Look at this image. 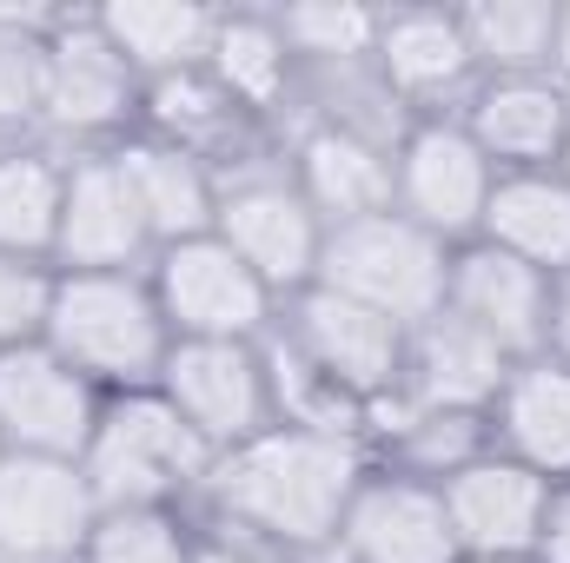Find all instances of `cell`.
Segmentation results:
<instances>
[{"mask_svg":"<svg viewBox=\"0 0 570 563\" xmlns=\"http://www.w3.org/2000/svg\"><path fill=\"white\" fill-rule=\"evenodd\" d=\"M498 563H531V557H498Z\"/></svg>","mask_w":570,"mask_h":563,"instance_id":"8d00e7d4","label":"cell"},{"mask_svg":"<svg viewBox=\"0 0 570 563\" xmlns=\"http://www.w3.org/2000/svg\"><path fill=\"white\" fill-rule=\"evenodd\" d=\"M67 159L47 140L0 146V253L53 266L60 246V206H67Z\"/></svg>","mask_w":570,"mask_h":563,"instance_id":"484cf974","label":"cell"},{"mask_svg":"<svg viewBox=\"0 0 570 563\" xmlns=\"http://www.w3.org/2000/svg\"><path fill=\"white\" fill-rule=\"evenodd\" d=\"M53 273H60V266H40V259H13V253H0V352H13V345H40V332H47V305H53Z\"/></svg>","mask_w":570,"mask_h":563,"instance_id":"4dcf8cb0","label":"cell"},{"mask_svg":"<svg viewBox=\"0 0 570 563\" xmlns=\"http://www.w3.org/2000/svg\"><path fill=\"white\" fill-rule=\"evenodd\" d=\"M504 372H511V358L491 338H478L451 312H431L405 338V392L399 398L419 405V412H471V418H484Z\"/></svg>","mask_w":570,"mask_h":563,"instance_id":"7402d4cb","label":"cell"},{"mask_svg":"<svg viewBox=\"0 0 570 563\" xmlns=\"http://www.w3.org/2000/svg\"><path fill=\"white\" fill-rule=\"evenodd\" d=\"M94 13H100L107 40L127 53V67L140 73L146 87L206 73L213 27H219L213 7H186V0H107V7H94Z\"/></svg>","mask_w":570,"mask_h":563,"instance_id":"d4e9b609","label":"cell"},{"mask_svg":"<svg viewBox=\"0 0 570 563\" xmlns=\"http://www.w3.org/2000/svg\"><path fill=\"white\" fill-rule=\"evenodd\" d=\"M372 80L405 120L458 113L464 93L478 87V60H471L458 7H385L379 47H372Z\"/></svg>","mask_w":570,"mask_h":563,"instance_id":"4fadbf2b","label":"cell"},{"mask_svg":"<svg viewBox=\"0 0 570 563\" xmlns=\"http://www.w3.org/2000/svg\"><path fill=\"white\" fill-rule=\"evenodd\" d=\"M146 80L107 40L100 13H60L47 33V93H40V140L60 152H107L140 134Z\"/></svg>","mask_w":570,"mask_h":563,"instance_id":"277c9868","label":"cell"},{"mask_svg":"<svg viewBox=\"0 0 570 563\" xmlns=\"http://www.w3.org/2000/svg\"><path fill=\"white\" fill-rule=\"evenodd\" d=\"M285 179L312 199L325 226L392 213V140L345 120H305L285 152Z\"/></svg>","mask_w":570,"mask_h":563,"instance_id":"ac0fdd59","label":"cell"},{"mask_svg":"<svg viewBox=\"0 0 570 563\" xmlns=\"http://www.w3.org/2000/svg\"><path fill=\"white\" fill-rule=\"evenodd\" d=\"M491 451L538 471L544 484H564L570 477V372L558 358H518L491 398Z\"/></svg>","mask_w":570,"mask_h":563,"instance_id":"ffe728a7","label":"cell"},{"mask_svg":"<svg viewBox=\"0 0 570 563\" xmlns=\"http://www.w3.org/2000/svg\"><path fill=\"white\" fill-rule=\"evenodd\" d=\"M451 253L458 246H438L405 213H372V219H352V226H325V253H318L312 285L412 332L431 312H444Z\"/></svg>","mask_w":570,"mask_h":563,"instance_id":"5b68a950","label":"cell"},{"mask_svg":"<svg viewBox=\"0 0 570 563\" xmlns=\"http://www.w3.org/2000/svg\"><path fill=\"white\" fill-rule=\"evenodd\" d=\"M179 424L213 451H239L246 437H259L273 418V372H266V345H173L159 385H153Z\"/></svg>","mask_w":570,"mask_h":563,"instance_id":"30bf717a","label":"cell"},{"mask_svg":"<svg viewBox=\"0 0 570 563\" xmlns=\"http://www.w3.org/2000/svg\"><path fill=\"white\" fill-rule=\"evenodd\" d=\"M551 80L570 93V0H558V33H551Z\"/></svg>","mask_w":570,"mask_h":563,"instance_id":"e575fe53","label":"cell"},{"mask_svg":"<svg viewBox=\"0 0 570 563\" xmlns=\"http://www.w3.org/2000/svg\"><path fill=\"white\" fill-rule=\"evenodd\" d=\"M146 279H153V298L173 325V345H266L285 312L279 292L213 233L159 246Z\"/></svg>","mask_w":570,"mask_h":563,"instance_id":"8992f818","label":"cell"},{"mask_svg":"<svg viewBox=\"0 0 570 563\" xmlns=\"http://www.w3.org/2000/svg\"><path fill=\"white\" fill-rule=\"evenodd\" d=\"M47 352H60L100 398L153 392L173 358V325L146 273H53Z\"/></svg>","mask_w":570,"mask_h":563,"instance_id":"7a4b0ae2","label":"cell"},{"mask_svg":"<svg viewBox=\"0 0 570 563\" xmlns=\"http://www.w3.org/2000/svg\"><path fill=\"white\" fill-rule=\"evenodd\" d=\"M193 524H199L193 563H305V557H292V551H273V544L246 537V531H226V524H206V517H193Z\"/></svg>","mask_w":570,"mask_h":563,"instance_id":"1f68e13d","label":"cell"},{"mask_svg":"<svg viewBox=\"0 0 570 563\" xmlns=\"http://www.w3.org/2000/svg\"><path fill=\"white\" fill-rule=\"evenodd\" d=\"M544 358H558L570 372V273L551 279V318H544Z\"/></svg>","mask_w":570,"mask_h":563,"instance_id":"836d02e7","label":"cell"},{"mask_svg":"<svg viewBox=\"0 0 570 563\" xmlns=\"http://www.w3.org/2000/svg\"><path fill=\"white\" fill-rule=\"evenodd\" d=\"M279 332H285V345L325 385H338L372 424L399 405V392H405V338H412L405 325H392V318H379V312L312 285V292L285 298Z\"/></svg>","mask_w":570,"mask_h":563,"instance_id":"52a82bcc","label":"cell"},{"mask_svg":"<svg viewBox=\"0 0 570 563\" xmlns=\"http://www.w3.org/2000/svg\"><path fill=\"white\" fill-rule=\"evenodd\" d=\"M491 186H498V166L464 134L458 113L405 120V134L392 140V213H405L438 246H471L478 239Z\"/></svg>","mask_w":570,"mask_h":563,"instance_id":"ba28073f","label":"cell"},{"mask_svg":"<svg viewBox=\"0 0 570 563\" xmlns=\"http://www.w3.org/2000/svg\"><path fill=\"white\" fill-rule=\"evenodd\" d=\"M531 563H570V477L551 484V497H544V524H538Z\"/></svg>","mask_w":570,"mask_h":563,"instance_id":"d6a6232c","label":"cell"},{"mask_svg":"<svg viewBox=\"0 0 570 563\" xmlns=\"http://www.w3.org/2000/svg\"><path fill=\"white\" fill-rule=\"evenodd\" d=\"M114 159H120V172H127V186L140 199L153 246H179V239H206L213 233L226 179L199 152L159 140V134H127L114 146Z\"/></svg>","mask_w":570,"mask_h":563,"instance_id":"44dd1931","label":"cell"},{"mask_svg":"<svg viewBox=\"0 0 570 563\" xmlns=\"http://www.w3.org/2000/svg\"><path fill=\"white\" fill-rule=\"evenodd\" d=\"M478 239L511 253V259H524V266H538L544 279H564L570 273V186L551 166L498 172Z\"/></svg>","mask_w":570,"mask_h":563,"instance_id":"cb8c5ba5","label":"cell"},{"mask_svg":"<svg viewBox=\"0 0 570 563\" xmlns=\"http://www.w3.org/2000/svg\"><path fill=\"white\" fill-rule=\"evenodd\" d=\"M67 7H0V146L40 140L47 33Z\"/></svg>","mask_w":570,"mask_h":563,"instance_id":"f1b7e54d","label":"cell"},{"mask_svg":"<svg viewBox=\"0 0 570 563\" xmlns=\"http://www.w3.org/2000/svg\"><path fill=\"white\" fill-rule=\"evenodd\" d=\"M0 457H7V451H0Z\"/></svg>","mask_w":570,"mask_h":563,"instance_id":"74e56055","label":"cell"},{"mask_svg":"<svg viewBox=\"0 0 570 563\" xmlns=\"http://www.w3.org/2000/svg\"><path fill=\"white\" fill-rule=\"evenodd\" d=\"M100 497L73 457H0V563H80Z\"/></svg>","mask_w":570,"mask_h":563,"instance_id":"5bb4252c","label":"cell"},{"mask_svg":"<svg viewBox=\"0 0 570 563\" xmlns=\"http://www.w3.org/2000/svg\"><path fill=\"white\" fill-rule=\"evenodd\" d=\"M379 20L385 7H358V0H298L279 7V33L312 80H352V73H372V47H379Z\"/></svg>","mask_w":570,"mask_h":563,"instance_id":"4316f807","label":"cell"},{"mask_svg":"<svg viewBox=\"0 0 570 563\" xmlns=\"http://www.w3.org/2000/svg\"><path fill=\"white\" fill-rule=\"evenodd\" d=\"M80 471L100 511H193L213 451L179 424V412L159 392H120L100 405Z\"/></svg>","mask_w":570,"mask_h":563,"instance_id":"3957f363","label":"cell"},{"mask_svg":"<svg viewBox=\"0 0 570 563\" xmlns=\"http://www.w3.org/2000/svg\"><path fill=\"white\" fill-rule=\"evenodd\" d=\"M551 172H558V179L570 186V134H564V152H558V166H551Z\"/></svg>","mask_w":570,"mask_h":563,"instance_id":"d590c367","label":"cell"},{"mask_svg":"<svg viewBox=\"0 0 570 563\" xmlns=\"http://www.w3.org/2000/svg\"><path fill=\"white\" fill-rule=\"evenodd\" d=\"M213 239L233 246L279 298H298V292H312V279H318L325 219L285 179V166H273V172H226Z\"/></svg>","mask_w":570,"mask_h":563,"instance_id":"9c48e42d","label":"cell"},{"mask_svg":"<svg viewBox=\"0 0 570 563\" xmlns=\"http://www.w3.org/2000/svg\"><path fill=\"white\" fill-rule=\"evenodd\" d=\"M372 451L352 437H325V431H298V424H266L259 437H246L239 451L213 457L193 517L246 531L273 551H292L305 563H325L338 517L365 477Z\"/></svg>","mask_w":570,"mask_h":563,"instance_id":"6da1fadb","label":"cell"},{"mask_svg":"<svg viewBox=\"0 0 570 563\" xmlns=\"http://www.w3.org/2000/svg\"><path fill=\"white\" fill-rule=\"evenodd\" d=\"M100 392L47 345L0 352V451L7 457H87L100 424Z\"/></svg>","mask_w":570,"mask_h":563,"instance_id":"7c38bea8","label":"cell"},{"mask_svg":"<svg viewBox=\"0 0 570 563\" xmlns=\"http://www.w3.org/2000/svg\"><path fill=\"white\" fill-rule=\"evenodd\" d=\"M438 491H444V517H451V537H458L464 563L531 557L538 524H544V497H551V484L538 471L484 451L464 471H451Z\"/></svg>","mask_w":570,"mask_h":563,"instance_id":"e0dca14e","label":"cell"},{"mask_svg":"<svg viewBox=\"0 0 570 563\" xmlns=\"http://www.w3.org/2000/svg\"><path fill=\"white\" fill-rule=\"evenodd\" d=\"M153 233L146 213L114 159L107 152H73L67 159V206H60V246L53 266L60 273H146L153 266Z\"/></svg>","mask_w":570,"mask_h":563,"instance_id":"9a60e30c","label":"cell"},{"mask_svg":"<svg viewBox=\"0 0 570 563\" xmlns=\"http://www.w3.org/2000/svg\"><path fill=\"white\" fill-rule=\"evenodd\" d=\"M193 511H100L80 563H193Z\"/></svg>","mask_w":570,"mask_h":563,"instance_id":"f546056e","label":"cell"},{"mask_svg":"<svg viewBox=\"0 0 570 563\" xmlns=\"http://www.w3.org/2000/svg\"><path fill=\"white\" fill-rule=\"evenodd\" d=\"M444 312L458 325H471L478 338H491L511 365L544 352V318H551V279L484 239L451 253L444 273Z\"/></svg>","mask_w":570,"mask_h":563,"instance_id":"2e32d148","label":"cell"},{"mask_svg":"<svg viewBox=\"0 0 570 563\" xmlns=\"http://www.w3.org/2000/svg\"><path fill=\"white\" fill-rule=\"evenodd\" d=\"M464 134L484 146V159L498 172H524V166H558L570 134V93L551 73H498L478 80L458 107Z\"/></svg>","mask_w":570,"mask_h":563,"instance_id":"d6986e66","label":"cell"},{"mask_svg":"<svg viewBox=\"0 0 570 563\" xmlns=\"http://www.w3.org/2000/svg\"><path fill=\"white\" fill-rule=\"evenodd\" d=\"M478 80L498 73H551V33H558V0H478L458 7Z\"/></svg>","mask_w":570,"mask_h":563,"instance_id":"83f0119b","label":"cell"},{"mask_svg":"<svg viewBox=\"0 0 570 563\" xmlns=\"http://www.w3.org/2000/svg\"><path fill=\"white\" fill-rule=\"evenodd\" d=\"M206 80L246 113V120H273L305 93V73L292 60L279 33V13H219L213 27V53H206Z\"/></svg>","mask_w":570,"mask_h":563,"instance_id":"603a6c76","label":"cell"},{"mask_svg":"<svg viewBox=\"0 0 570 563\" xmlns=\"http://www.w3.org/2000/svg\"><path fill=\"white\" fill-rule=\"evenodd\" d=\"M325 563H464L451 517H444V491L431 477H412L372 457L338 517Z\"/></svg>","mask_w":570,"mask_h":563,"instance_id":"8fae6325","label":"cell"}]
</instances>
